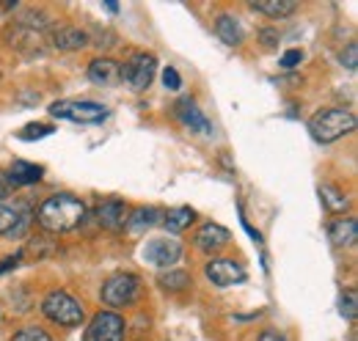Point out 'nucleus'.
<instances>
[{
  "label": "nucleus",
  "mask_w": 358,
  "mask_h": 341,
  "mask_svg": "<svg viewBox=\"0 0 358 341\" xmlns=\"http://www.w3.org/2000/svg\"><path fill=\"white\" fill-rule=\"evenodd\" d=\"M86 220V204L72 193H58L42 201L36 210V223L50 234H66L75 231Z\"/></svg>",
  "instance_id": "nucleus-1"
},
{
  "label": "nucleus",
  "mask_w": 358,
  "mask_h": 341,
  "mask_svg": "<svg viewBox=\"0 0 358 341\" xmlns=\"http://www.w3.org/2000/svg\"><path fill=\"white\" fill-rule=\"evenodd\" d=\"M356 129V116L345 108H322L309 119V132L317 143H334Z\"/></svg>",
  "instance_id": "nucleus-2"
},
{
  "label": "nucleus",
  "mask_w": 358,
  "mask_h": 341,
  "mask_svg": "<svg viewBox=\"0 0 358 341\" xmlns=\"http://www.w3.org/2000/svg\"><path fill=\"white\" fill-rule=\"evenodd\" d=\"M42 314H45L50 322L61 325V328H78L86 317L83 305L72 295L61 292V289H52L45 300H42Z\"/></svg>",
  "instance_id": "nucleus-3"
},
{
  "label": "nucleus",
  "mask_w": 358,
  "mask_h": 341,
  "mask_svg": "<svg viewBox=\"0 0 358 341\" xmlns=\"http://www.w3.org/2000/svg\"><path fill=\"white\" fill-rule=\"evenodd\" d=\"M50 116L64 119V122H75V124H99L108 119V108L99 102H78V99H61L50 105Z\"/></svg>",
  "instance_id": "nucleus-4"
},
{
  "label": "nucleus",
  "mask_w": 358,
  "mask_h": 341,
  "mask_svg": "<svg viewBox=\"0 0 358 341\" xmlns=\"http://www.w3.org/2000/svg\"><path fill=\"white\" fill-rule=\"evenodd\" d=\"M99 298H102L105 305H110V308L133 305L135 300L141 298V278L133 275V273H116V275H110L102 284Z\"/></svg>",
  "instance_id": "nucleus-5"
},
{
  "label": "nucleus",
  "mask_w": 358,
  "mask_h": 341,
  "mask_svg": "<svg viewBox=\"0 0 358 341\" xmlns=\"http://www.w3.org/2000/svg\"><path fill=\"white\" fill-rule=\"evenodd\" d=\"M155 72H157V58L152 52H135V55H130V61L122 66L119 75L133 91H143V88L152 85Z\"/></svg>",
  "instance_id": "nucleus-6"
},
{
  "label": "nucleus",
  "mask_w": 358,
  "mask_h": 341,
  "mask_svg": "<svg viewBox=\"0 0 358 341\" xmlns=\"http://www.w3.org/2000/svg\"><path fill=\"white\" fill-rule=\"evenodd\" d=\"M127 325L116 311H96L86 328L83 341H124Z\"/></svg>",
  "instance_id": "nucleus-7"
},
{
  "label": "nucleus",
  "mask_w": 358,
  "mask_h": 341,
  "mask_svg": "<svg viewBox=\"0 0 358 341\" xmlns=\"http://www.w3.org/2000/svg\"><path fill=\"white\" fill-rule=\"evenodd\" d=\"M179 256H182V242L174 237H157L143 245V261L160 270H171L179 261Z\"/></svg>",
  "instance_id": "nucleus-8"
},
{
  "label": "nucleus",
  "mask_w": 358,
  "mask_h": 341,
  "mask_svg": "<svg viewBox=\"0 0 358 341\" xmlns=\"http://www.w3.org/2000/svg\"><path fill=\"white\" fill-rule=\"evenodd\" d=\"M207 278L215 286H234V284H243L248 275H245L243 264H237L234 259H213L207 264Z\"/></svg>",
  "instance_id": "nucleus-9"
},
{
  "label": "nucleus",
  "mask_w": 358,
  "mask_h": 341,
  "mask_svg": "<svg viewBox=\"0 0 358 341\" xmlns=\"http://www.w3.org/2000/svg\"><path fill=\"white\" fill-rule=\"evenodd\" d=\"M127 215H130L127 204L119 201V198L99 201V207H96V220H99V226L108 228V231H122L124 223H127Z\"/></svg>",
  "instance_id": "nucleus-10"
},
{
  "label": "nucleus",
  "mask_w": 358,
  "mask_h": 341,
  "mask_svg": "<svg viewBox=\"0 0 358 341\" xmlns=\"http://www.w3.org/2000/svg\"><path fill=\"white\" fill-rule=\"evenodd\" d=\"M177 119L185 124V127H190L193 132H201V135H210L213 132V127H210V122H207V116L199 110V105L193 102V99H179L177 102Z\"/></svg>",
  "instance_id": "nucleus-11"
},
{
  "label": "nucleus",
  "mask_w": 358,
  "mask_h": 341,
  "mask_svg": "<svg viewBox=\"0 0 358 341\" xmlns=\"http://www.w3.org/2000/svg\"><path fill=\"white\" fill-rule=\"evenodd\" d=\"M229 240H231L229 228L218 226V223H204L196 234V248L199 251H221L224 245H229Z\"/></svg>",
  "instance_id": "nucleus-12"
},
{
  "label": "nucleus",
  "mask_w": 358,
  "mask_h": 341,
  "mask_svg": "<svg viewBox=\"0 0 358 341\" xmlns=\"http://www.w3.org/2000/svg\"><path fill=\"white\" fill-rule=\"evenodd\" d=\"M122 64H116L113 58H94L89 64V80L96 85H113L122 80Z\"/></svg>",
  "instance_id": "nucleus-13"
},
{
  "label": "nucleus",
  "mask_w": 358,
  "mask_h": 341,
  "mask_svg": "<svg viewBox=\"0 0 358 341\" xmlns=\"http://www.w3.org/2000/svg\"><path fill=\"white\" fill-rule=\"evenodd\" d=\"M328 237L336 248H353L358 240V226L353 217H336L328 226Z\"/></svg>",
  "instance_id": "nucleus-14"
},
{
  "label": "nucleus",
  "mask_w": 358,
  "mask_h": 341,
  "mask_svg": "<svg viewBox=\"0 0 358 341\" xmlns=\"http://www.w3.org/2000/svg\"><path fill=\"white\" fill-rule=\"evenodd\" d=\"M52 47L55 50H64V52H72V50H83L86 44H89V34L86 31H80V28H72V25H66V28H58L55 34H52Z\"/></svg>",
  "instance_id": "nucleus-15"
},
{
  "label": "nucleus",
  "mask_w": 358,
  "mask_h": 341,
  "mask_svg": "<svg viewBox=\"0 0 358 341\" xmlns=\"http://www.w3.org/2000/svg\"><path fill=\"white\" fill-rule=\"evenodd\" d=\"M215 34H218V39L229 47H237V44H243L245 39V31H243V25L231 17V14H218L215 17Z\"/></svg>",
  "instance_id": "nucleus-16"
},
{
  "label": "nucleus",
  "mask_w": 358,
  "mask_h": 341,
  "mask_svg": "<svg viewBox=\"0 0 358 341\" xmlns=\"http://www.w3.org/2000/svg\"><path fill=\"white\" fill-rule=\"evenodd\" d=\"M45 168L42 166H34V163H25V160H14L11 168H8V182L11 184H36L42 182Z\"/></svg>",
  "instance_id": "nucleus-17"
},
{
  "label": "nucleus",
  "mask_w": 358,
  "mask_h": 341,
  "mask_svg": "<svg viewBox=\"0 0 358 341\" xmlns=\"http://www.w3.org/2000/svg\"><path fill=\"white\" fill-rule=\"evenodd\" d=\"M251 8L273 20H284L298 11V0H251Z\"/></svg>",
  "instance_id": "nucleus-18"
},
{
  "label": "nucleus",
  "mask_w": 358,
  "mask_h": 341,
  "mask_svg": "<svg viewBox=\"0 0 358 341\" xmlns=\"http://www.w3.org/2000/svg\"><path fill=\"white\" fill-rule=\"evenodd\" d=\"M157 220H160V212H157L155 207H138V210H133V212L127 215L124 228H127L130 234H143V231L152 228Z\"/></svg>",
  "instance_id": "nucleus-19"
},
{
  "label": "nucleus",
  "mask_w": 358,
  "mask_h": 341,
  "mask_svg": "<svg viewBox=\"0 0 358 341\" xmlns=\"http://www.w3.org/2000/svg\"><path fill=\"white\" fill-rule=\"evenodd\" d=\"M193 220H196V212H193L190 207H177V210H169V212L163 215V226H166L171 234L185 231Z\"/></svg>",
  "instance_id": "nucleus-20"
},
{
  "label": "nucleus",
  "mask_w": 358,
  "mask_h": 341,
  "mask_svg": "<svg viewBox=\"0 0 358 341\" xmlns=\"http://www.w3.org/2000/svg\"><path fill=\"white\" fill-rule=\"evenodd\" d=\"M157 284H160L166 292H182V289L190 286V275H187L185 270H163L160 278H157Z\"/></svg>",
  "instance_id": "nucleus-21"
},
{
  "label": "nucleus",
  "mask_w": 358,
  "mask_h": 341,
  "mask_svg": "<svg viewBox=\"0 0 358 341\" xmlns=\"http://www.w3.org/2000/svg\"><path fill=\"white\" fill-rule=\"evenodd\" d=\"M320 198H322V204H325L331 212H345V210H348L345 193H339V190L331 187V184H322V187H320Z\"/></svg>",
  "instance_id": "nucleus-22"
},
{
  "label": "nucleus",
  "mask_w": 358,
  "mask_h": 341,
  "mask_svg": "<svg viewBox=\"0 0 358 341\" xmlns=\"http://www.w3.org/2000/svg\"><path fill=\"white\" fill-rule=\"evenodd\" d=\"M45 135H52V127L50 124H28V127L20 129V138L22 140H39Z\"/></svg>",
  "instance_id": "nucleus-23"
},
{
  "label": "nucleus",
  "mask_w": 358,
  "mask_h": 341,
  "mask_svg": "<svg viewBox=\"0 0 358 341\" xmlns=\"http://www.w3.org/2000/svg\"><path fill=\"white\" fill-rule=\"evenodd\" d=\"M11 341H52V339H50V333H45L42 328H22V331L14 333Z\"/></svg>",
  "instance_id": "nucleus-24"
},
{
  "label": "nucleus",
  "mask_w": 358,
  "mask_h": 341,
  "mask_svg": "<svg viewBox=\"0 0 358 341\" xmlns=\"http://www.w3.org/2000/svg\"><path fill=\"white\" fill-rule=\"evenodd\" d=\"M20 217L17 212L11 210V207H6V204H0V234H11L14 231V223H17Z\"/></svg>",
  "instance_id": "nucleus-25"
},
{
  "label": "nucleus",
  "mask_w": 358,
  "mask_h": 341,
  "mask_svg": "<svg viewBox=\"0 0 358 341\" xmlns=\"http://www.w3.org/2000/svg\"><path fill=\"white\" fill-rule=\"evenodd\" d=\"M342 314L348 317V319H356V311H358V298H356V289H348L345 295H342Z\"/></svg>",
  "instance_id": "nucleus-26"
},
{
  "label": "nucleus",
  "mask_w": 358,
  "mask_h": 341,
  "mask_svg": "<svg viewBox=\"0 0 358 341\" xmlns=\"http://www.w3.org/2000/svg\"><path fill=\"white\" fill-rule=\"evenodd\" d=\"M339 61H342V66H345V69L356 72V69H358V44H348V47L342 50Z\"/></svg>",
  "instance_id": "nucleus-27"
},
{
  "label": "nucleus",
  "mask_w": 358,
  "mask_h": 341,
  "mask_svg": "<svg viewBox=\"0 0 358 341\" xmlns=\"http://www.w3.org/2000/svg\"><path fill=\"white\" fill-rule=\"evenodd\" d=\"M163 83L169 91H179L182 88V78H179V72L174 66H169V69H163Z\"/></svg>",
  "instance_id": "nucleus-28"
},
{
  "label": "nucleus",
  "mask_w": 358,
  "mask_h": 341,
  "mask_svg": "<svg viewBox=\"0 0 358 341\" xmlns=\"http://www.w3.org/2000/svg\"><path fill=\"white\" fill-rule=\"evenodd\" d=\"M301 61H303V52H301V50H289V52L281 55V69H292V66H298Z\"/></svg>",
  "instance_id": "nucleus-29"
},
{
  "label": "nucleus",
  "mask_w": 358,
  "mask_h": 341,
  "mask_svg": "<svg viewBox=\"0 0 358 341\" xmlns=\"http://www.w3.org/2000/svg\"><path fill=\"white\" fill-rule=\"evenodd\" d=\"M259 341H287L284 339V333H278V331H262V336H259Z\"/></svg>",
  "instance_id": "nucleus-30"
},
{
  "label": "nucleus",
  "mask_w": 358,
  "mask_h": 341,
  "mask_svg": "<svg viewBox=\"0 0 358 341\" xmlns=\"http://www.w3.org/2000/svg\"><path fill=\"white\" fill-rule=\"evenodd\" d=\"M17 3L14 0H0V14H6V11H11Z\"/></svg>",
  "instance_id": "nucleus-31"
},
{
  "label": "nucleus",
  "mask_w": 358,
  "mask_h": 341,
  "mask_svg": "<svg viewBox=\"0 0 358 341\" xmlns=\"http://www.w3.org/2000/svg\"><path fill=\"white\" fill-rule=\"evenodd\" d=\"M262 39H265V44H268V47H273V44L278 42V36H275V34H270V31H265V34H262Z\"/></svg>",
  "instance_id": "nucleus-32"
},
{
  "label": "nucleus",
  "mask_w": 358,
  "mask_h": 341,
  "mask_svg": "<svg viewBox=\"0 0 358 341\" xmlns=\"http://www.w3.org/2000/svg\"><path fill=\"white\" fill-rule=\"evenodd\" d=\"M105 6H108V11H119V6H116V0H105Z\"/></svg>",
  "instance_id": "nucleus-33"
}]
</instances>
